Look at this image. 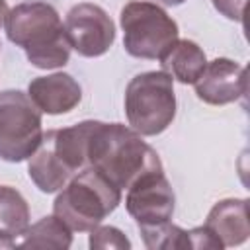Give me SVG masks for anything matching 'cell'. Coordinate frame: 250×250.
Here are the masks:
<instances>
[{"label": "cell", "mask_w": 250, "mask_h": 250, "mask_svg": "<svg viewBox=\"0 0 250 250\" xmlns=\"http://www.w3.org/2000/svg\"><path fill=\"white\" fill-rule=\"evenodd\" d=\"M96 125L98 121L88 119L70 127L51 131L53 150L70 176H76L84 168H90V141Z\"/></svg>", "instance_id": "obj_11"}, {"label": "cell", "mask_w": 250, "mask_h": 250, "mask_svg": "<svg viewBox=\"0 0 250 250\" xmlns=\"http://www.w3.org/2000/svg\"><path fill=\"white\" fill-rule=\"evenodd\" d=\"M31 102L47 115H61L72 111L82 100L80 84L66 72L37 76L27 86Z\"/></svg>", "instance_id": "obj_10"}, {"label": "cell", "mask_w": 250, "mask_h": 250, "mask_svg": "<svg viewBox=\"0 0 250 250\" xmlns=\"http://www.w3.org/2000/svg\"><path fill=\"white\" fill-rule=\"evenodd\" d=\"M6 16H8V4H6V0H0V27H2Z\"/></svg>", "instance_id": "obj_21"}, {"label": "cell", "mask_w": 250, "mask_h": 250, "mask_svg": "<svg viewBox=\"0 0 250 250\" xmlns=\"http://www.w3.org/2000/svg\"><path fill=\"white\" fill-rule=\"evenodd\" d=\"M213 6H215V10L221 16H225V18H229L232 21L242 23L246 0H213Z\"/></svg>", "instance_id": "obj_20"}, {"label": "cell", "mask_w": 250, "mask_h": 250, "mask_svg": "<svg viewBox=\"0 0 250 250\" xmlns=\"http://www.w3.org/2000/svg\"><path fill=\"white\" fill-rule=\"evenodd\" d=\"M174 189L162 170L141 176L127 188L125 207L139 229L158 227L174 215Z\"/></svg>", "instance_id": "obj_8"}, {"label": "cell", "mask_w": 250, "mask_h": 250, "mask_svg": "<svg viewBox=\"0 0 250 250\" xmlns=\"http://www.w3.org/2000/svg\"><path fill=\"white\" fill-rule=\"evenodd\" d=\"M27 174L31 178V182L43 191V193H55L61 191L68 180L72 178L64 166L61 164V160L57 158L55 150H53V139H51V131L43 133V139L37 146V150L29 156V164H27Z\"/></svg>", "instance_id": "obj_14"}, {"label": "cell", "mask_w": 250, "mask_h": 250, "mask_svg": "<svg viewBox=\"0 0 250 250\" xmlns=\"http://www.w3.org/2000/svg\"><path fill=\"white\" fill-rule=\"evenodd\" d=\"M8 39L21 47L35 68H59L70 59V43L59 12L47 2H23L8 10Z\"/></svg>", "instance_id": "obj_2"}, {"label": "cell", "mask_w": 250, "mask_h": 250, "mask_svg": "<svg viewBox=\"0 0 250 250\" xmlns=\"http://www.w3.org/2000/svg\"><path fill=\"white\" fill-rule=\"evenodd\" d=\"M195 94L209 105H227L246 94V68L236 61L219 57L205 64L195 80Z\"/></svg>", "instance_id": "obj_9"}, {"label": "cell", "mask_w": 250, "mask_h": 250, "mask_svg": "<svg viewBox=\"0 0 250 250\" xmlns=\"http://www.w3.org/2000/svg\"><path fill=\"white\" fill-rule=\"evenodd\" d=\"M90 248L92 250H107V248H113V250H129L131 248V242L129 238L115 227H96L90 230Z\"/></svg>", "instance_id": "obj_18"}, {"label": "cell", "mask_w": 250, "mask_h": 250, "mask_svg": "<svg viewBox=\"0 0 250 250\" xmlns=\"http://www.w3.org/2000/svg\"><path fill=\"white\" fill-rule=\"evenodd\" d=\"M205 227L223 242V246H240L250 236L248 199L217 201L207 215Z\"/></svg>", "instance_id": "obj_12"}, {"label": "cell", "mask_w": 250, "mask_h": 250, "mask_svg": "<svg viewBox=\"0 0 250 250\" xmlns=\"http://www.w3.org/2000/svg\"><path fill=\"white\" fill-rule=\"evenodd\" d=\"M121 203V189L115 188L100 170L84 168L68 180L53 201L57 215L70 230L90 232Z\"/></svg>", "instance_id": "obj_3"}, {"label": "cell", "mask_w": 250, "mask_h": 250, "mask_svg": "<svg viewBox=\"0 0 250 250\" xmlns=\"http://www.w3.org/2000/svg\"><path fill=\"white\" fill-rule=\"evenodd\" d=\"M156 2H160V4H164V6H180V4H184L186 0H156Z\"/></svg>", "instance_id": "obj_22"}, {"label": "cell", "mask_w": 250, "mask_h": 250, "mask_svg": "<svg viewBox=\"0 0 250 250\" xmlns=\"http://www.w3.org/2000/svg\"><path fill=\"white\" fill-rule=\"evenodd\" d=\"M158 61L162 70L168 72L172 80H178L182 84H195L207 64L203 49L189 39H176L160 55Z\"/></svg>", "instance_id": "obj_13"}, {"label": "cell", "mask_w": 250, "mask_h": 250, "mask_svg": "<svg viewBox=\"0 0 250 250\" xmlns=\"http://www.w3.org/2000/svg\"><path fill=\"white\" fill-rule=\"evenodd\" d=\"M90 166L121 191L141 176L162 170L158 152L143 141V135L123 123L104 121H98L90 141Z\"/></svg>", "instance_id": "obj_1"}, {"label": "cell", "mask_w": 250, "mask_h": 250, "mask_svg": "<svg viewBox=\"0 0 250 250\" xmlns=\"http://www.w3.org/2000/svg\"><path fill=\"white\" fill-rule=\"evenodd\" d=\"M43 139L41 109L20 90L0 92V158L23 162Z\"/></svg>", "instance_id": "obj_6"}, {"label": "cell", "mask_w": 250, "mask_h": 250, "mask_svg": "<svg viewBox=\"0 0 250 250\" xmlns=\"http://www.w3.org/2000/svg\"><path fill=\"white\" fill-rule=\"evenodd\" d=\"M64 31L70 47L88 59L105 55L115 41V25L107 12L92 2L76 4L68 10Z\"/></svg>", "instance_id": "obj_7"}, {"label": "cell", "mask_w": 250, "mask_h": 250, "mask_svg": "<svg viewBox=\"0 0 250 250\" xmlns=\"http://www.w3.org/2000/svg\"><path fill=\"white\" fill-rule=\"evenodd\" d=\"M72 244V230L57 217H43L35 225H29L27 230L18 240L16 248H61L66 250Z\"/></svg>", "instance_id": "obj_16"}, {"label": "cell", "mask_w": 250, "mask_h": 250, "mask_svg": "<svg viewBox=\"0 0 250 250\" xmlns=\"http://www.w3.org/2000/svg\"><path fill=\"white\" fill-rule=\"evenodd\" d=\"M141 234H143L145 246L150 250H186V248H191L188 230L180 229L178 225H172L170 221L162 223L158 227L141 229Z\"/></svg>", "instance_id": "obj_17"}, {"label": "cell", "mask_w": 250, "mask_h": 250, "mask_svg": "<svg viewBox=\"0 0 250 250\" xmlns=\"http://www.w3.org/2000/svg\"><path fill=\"white\" fill-rule=\"evenodd\" d=\"M125 115L139 135L154 137L166 131L176 117L174 80L164 70L141 72L127 84Z\"/></svg>", "instance_id": "obj_4"}, {"label": "cell", "mask_w": 250, "mask_h": 250, "mask_svg": "<svg viewBox=\"0 0 250 250\" xmlns=\"http://www.w3.org/2000/svg\"><path fill=\"white\" fill-rule=\"evenodd\" d=\"M188 236H189V246L191 248H195V250H221V248H225L223 246V242L203 225V227H195V229H191V230H188Z\"/></svg>", "instance_id": "obj_19"}, {"label": "cell", "mask_w": 250, "mask_h": 250, "mask_svg": "<svg viewBox=\"0 0 250 250\" xmlns=\"http://www.w3.org/2000/svg\"><path fill=\"white\" fill-rule=\"evenodd\" d=\"M123 47L137 59H160L178 39V23L158 6L146 0L127 2L119 16Z\"/></svg>", "instance_id": "obj_5"}, {"label": "cell", "mask_w": 250, "mask_h": 250, "mask_svg": "<svg viewBox=\"0 0 250 250\" xmlns=\"http://www.w3.org/2000/svg\"><path fill=\"white\" fill-rule=\"evenodd\" d=\"M29 227V205L12 186H0V242L16 248L18 240Z\"/></svg>", "instance_id": "obj_15"}]
</instances>
